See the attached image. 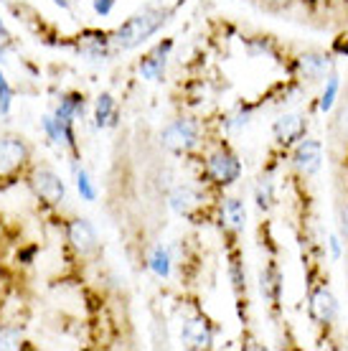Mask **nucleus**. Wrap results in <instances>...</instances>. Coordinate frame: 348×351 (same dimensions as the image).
I'll return each mask as SVG.
<instances>
[{
  "instance_id": "nucleus-1",
  "label": "nucleus",
  "mask_w": 348,
  "mask_h": 351,
  "mask_svg": "<svg viewBox=\"0 0 348 351\" xmlns=\"http://www.w3.org/2000/svg\"><path fill=\"white\" fill-rule=\"evenodd\" d=\"M166 21H168V10H158V8L140 10V13L127 18V21L114 31L112 46L117 51H130V49L140 46L142 41H148L153 34H158L160 28L166 26Z\"/></svg>"
},
{
  "instance_id": "nucleus-2",
  "label": "nucleus",
  "mask_w": 348,
  "mask_h": 351,
  "mask_svg": "<svg viewBox=\"0 0 348 351\" xmlns=\"http://www.w3.org/2000/svg\"><path fill=\"white\" fill-rule=\"evenodd\" d=\"M31 158H34V153L23 135H18V132L0 135V181L3 184H13L21 176H26Z\"/></svg>"
},
{
  "instance_id": "nucleus-3",
  "label": "nucleus",
  "mask_w": 348,
  "mask_h": 351,
  "mask_svg": "<svg viewBox=\"0 0 348 351\" xmlns=\"http://www.w3.org/2000/svg\"><path fill=\"white\" fill-rule=\"evenodd\" d=\"M206 173L214 184L232 186L242 176V163L236 158V153L227 145H219L206 156Z\"/></svg>"
},
{
  "instance_id": "nucleus-4",
  "label": "nucleus",
  "mask_w": 348,
  "mask_h": 351,
  "mask_svg": "<svg viewBox=\"0 0 348 351\" xmlns=\"http://www.w3.org/2000/svg\"><path fill=\"white\" fill-rule=\"evenodd\" d=\"M160 141L173 153H188L201 143V128L191 117H178V120H173L171 125L163 128Z\"/></svg>"
},
{
  "instance_id": "nucleus-5",
  "label": "nucleus",
  "mask_w": 348,
  "mask_h": 351,
  "mask_svg": "<svg viewBox=\"0 0 348 351\" xmlns=\"http://www.w3.org/2000/svg\"><path fill=\"white\" fill-rule=\"evenodd\" d=\"M28 184H31L34 193L41 202L51 204V206H59L66 199V186L51 168H34L31 176H28Z\"/></svg>"
},
{
  "instance_id": "nucleus-6",
  "label": "nucleus",
  "mask_w": 348,
  "mask_h": 351,
  "mask_svg": "<svg viewBox=\"0 0 348 351\" xmlns=\"http://www.w3.org/2000/svg\"><path fill=\"white\" fill-rule=\"evenodd\" d=\"M66 239H69L71 250L77 255L87 257L97 252V232L87 219H69L66 221Z\"/></svg>"
},
{
  "instance_id": "nucleus-7",
  "label": "nucleus",
  "mask_w": 348,
  "mask_h": 351,
  "mask_svg": "<svg viewBox=\"0 0 348 351\" xmlns=\"http://www.w3.org/2000/svg\"><path fill=\"white\" fill-rule=\"evenodd\" d=\"M171 49H173V41H171V38H166L163 44H158L150 53H145V56L140 59V74H142L145 80H150V82H160V80H163Z\"/></svg>"
},
{
  "instance_id": "nucleus-8",
  "label": "nucleus",
  "mask_w": 348,
  "mask_h": 351,
  "mask_svg": "<svg viewBox=\"0 0 348 351\" xmlns=\"http://www.w3.org/2000/svg\"><path fill=\"white\" fill-rule=\"evenodd\" d=\"M323 160V148L318 141H303L293 153V166L303 176H315L321 171Z\"/></svg>"
},
{
  "instance_id": "nucleus-9",
  "label": "nucleus",
  "mask_w": 348,
  "mask_h": 351,
  "mask_svg": "<svg viewBox=\"0 0 348 351\" xmlns=\"http://www.w3.org/2000/svg\"><path fill=\"white\" fill-rule=\"evenodd\" d=\"M331 69H333V59L328 53H303V56H297V71L308 82L325 80L331 74Z\"/></svg>"
},
{
  "instance_id": "nucleus-10",
  "label": "nucleus",
  "mask_w": 348,
  "mask_h": 351,
  "mask_svg": "<svg viewBox=\"0 0 348 351\" xmlns=\"http://www.w3.org/2000/svg\"><path fill=\"white\" fill-rule=\"evenodd\" d=\"M183 341L186 346H191V349H209L211 341H214V328L206 318H193L188 324L183 326Z\"/></svg>"
},
{
  "instance_id": "nucleus-11",
  "label": "nucleus",
  "mask_w": 348,
  "mask_h": 351,
  "mask_svg": "<svg viewBox=\"0 0 348 351\" xmlns=\"http://www.w3.org/2000/svg\"><path fill=\"white\" fill-rule=\"evenodd\" d=\"M275 138H277L282 145H290V143H295L297 138H303L305 132V117L297 112H290V114H282L277 123H275Z\"/></svg>"
},
{
  "instance_id": "nucleus-12",
  "label": "nucleus",
  "mask_w": 348,
  "mask_h": 351,
  "mask_svg": "<svg viewBox=\"0 0 348 351\" xmlns=\"http://www.w3.org/2000/svg\"><path fill=\"white\" fill-rule=\"evenodd\" d=\"M84 112H87L84 95L82 92H66V95H61V102L53 110V117H59L64 123H77V117H84Z\"/></svg>"
},
{
  "instance_id": "nucleus-13",
  "label": "nucleus",
  "mask_w": 348,
  "mask_h": 351,
  "mask_svg": "<svg viewBox=\"0 0 348 351\" xmlns=\"http://www.w3.org/2000/svg\"><path fill=\"white\" fill-rule=\"evenodd\" d=\"M310 313H313V318H318L321 324H331L333 318H336V313H338V303H336V298L331 295V290L325 288H318L310 295Z\"/></svg>"
},
{
  "instance_id": "nucleus-14",
  "label": "nucleus",
  "mask_w": 348,
  "mask_h": 351,
  "mask_svg": "<svg viewBox=\"0 0 348 351\" xmlns=\"http://www.w3.org/2000/svg\"><path fill=\"white\" fill-rule=\"evenodd\" d=\"M201 193L193 191L191 186H178V189H173V193H171V209L175 211V214H181V217H191L193 211L201 206Z\"/></svg>"
},
{
  "instance_id": "nucleus-15",
  "label": "nucleus",
  "mask_w": 348,
  "mask_h": 351,
  "mask_svg": "<svg viewBox=\"0 0 348 351\" xmlns=\"http://www.w3.org/2000/svg\"><path fill=\"white\" fill-rule=\"evenodd\" d=\"M114 120V97L110 92H102L95 102V125L97 128H107Z\"/></svg>"
},
{
  "instance_id": "nucleus-16",
  "label": "nucleus",
  "mask_w": 348,
  "mask_h": 351,
  "mask_svg": "<svg viewBox=\"0 0 348 351\" xmlns=\"http://www.w3.org/2000/svg\"><path fill=\"white\" fill-rule=\"evenodd\" d=\"M224 217H227V221L232 224L234 232H244V227H247V209H244V204L239 199H227L224 202Z\"/></svg>"
},
{
  "instance_id": "nucleus-17",
  "label": "nucleus",
  "mask_w": 348,
  "mask_h": 351,
  "mask_svg": "<svg viewBox=\"0 0 348 351\" xmlns=\"http://www.w3.org/2000/svg\"><path fill=\"white\" fill-rule=\"evenodd\" d=\"M262 280V295L270 300H277L279 298V272L275 265H267L260 275Z\"/></svg>"
},
{
  "instance_id": "nucleus-18",
  "label": "nucleus",
  "mask_w": 348,
  "mask_h": 351,
  "mask_svg": "<svg viewBox=\"0 0 348 351\" xmlns=\"http://www.w3.org/2000/svg\"><path fill=\"white\" fill-rule=\"evenodd\" d=\"M150 270L156 272L158 278H168L171 275V255L166 247H156L150 255Z\"/></svg>"
},
{
  "instance_id": "nucleus-19",
  "label": "nucleus",
  "mask_w": 348,
  "mask_h": 351,
  "mask_svg": "<svg viewBox=\"0 0 348 351\" xmlns=\"http://www.w3.org/2000/svg\"><path fill=\"white\" fill-rule=\"evenodd\" d=\"M74 176H77V189H79V193H82V199H84V202H95L97 191H95V186H92V178H89L87 171L74 166Z\"/></svg>"
},
{
  "instance_id": "nucleus-20",
  "label": "nucleus",
  "mask_w": 348,
  "mask_h": 351,
  "mask_svg": "<svg viewBox=\"0 0 348 351\" xmlns=\"http://www.w3.org/2000/svg\"><path fill=\"white\" fill-rule=\"evenodd\" d=\"M0 349H21V328L0 326Z\"/></svg>"
},
{
  "instance_id": "nucleus-21",
  "label": "nucleus",
  "mask_w": 348,
  "mask_h": 351,
  "mask_svg": "<svg viewBox=\"0 0 348 351\" xmlns=\"http://www.w3.org/2000/svg\"><path fill=\"white\" fill-rule=\"evenodd\" d=\"M336 95H338V77H336V74H328V87H325V92H323V97H321L323 112H328V110L333 107Z\"/></svg>"
},
{
  "instance_id": "nucleus-22",
  "label": "nucleus",
  "mask_w": 348,
  "mask_h": 351,
  "mask_svg": "<svg viewBox=\"0 0 348 351\" xmlns=\"http://www.w3.org/2000/svg\"><path fill=\"white\" fill-rule=\"evenodd\" d=\"M10 105H13V87L8 84L5 74L0 71V114L3 117L10 112Z\"/></svg>"
},
{
  "instance_id": "nucleus-23",
  "label": "nucleus",
  "mask_w": 348,
  "mask_h": 351,
  "mask_svg": "<svg viewBox=\"0 0 348 351\" xmlns=\"http://www.w3.org/2000/svg\"><path fill=\"white\" fill-rule=\"evenodd\" d=\"M272 202V184L270 181H262L260 189H257V204H260V209H267Z\"/></svg>"
},
{
  "instance_id": "nucleus-24",
  "label": "nucleus",
  "mask_w": 348,
  "mask_h": 351,
  "mask_svg": "<svg viewBox=\"0 0 348 351\" xmlns=\"http://www.w3.org/2000/svg\"><path fill=\"white\" fill-rule=\"evenodd\" d=\"M336 132H338L343 141H348V102L340 107L338 120H336Z\"/></svg>"
},
{
  "instance_id": "nucleus-25",
  "label": "nucleus",
  "mask_w": 348,
  "mask_h": 351,
  "mask_svg": "<svg viewBox=\"0 0 348 351\" xmlns=\"http://www.w3.org/2000/svg\"><path fill=\"white\" fill-rule=\"evenodd\" d=\"M114 3H117V0H92L97 16H110L112 8H114Z\"/></svg>"
},
{
  "instance_id": "nucleus-26",
  "label": "nucleus",
  "mask_w": 348,
  "mask_h": 351,
  "mask_svg": "<svg viewBox=\"0 0 348 351\" xmlns=\"http://www.w3.org/2000/svg\"><path fill=\"white\" fill-rule=\"evenodd\" d=\"M331 250H333V257H340V242L336 237H331Z\"/></svg>"
},
{
  "instance_id": "nucleus-27",
  "label": "nucleus",
  "mask_w": 348,
  "mask_h": 351,
  "mask_svg": "<svg viewBox=\"0 0 348 351\" xmlns=\"http://www.w3.org/2000/svg\"><path fill=\"white\" fill-rule=\"evenodd\" d=\"M53 3H56L59 8H64V10H69V8H71V3H69V0H53Z\"/></svg>"
},
{
  "instance_id": "nucleus-28",
  "label": "nucleus",
  "mask_w": 348,
  "mask_h": 351,
  "mask_svg": "<svg viewBox=\"0 0 348 351\" xmlns=\"http://www.w3.org/2000/svg\"><path fill=\"white\" fill-rule=\"evenodd\" d=\"M0 36H3V38H10V36H8V28H5V23H3V21H0Z\"/></svg>"
}]
</instances>
